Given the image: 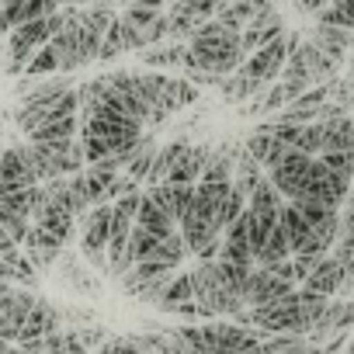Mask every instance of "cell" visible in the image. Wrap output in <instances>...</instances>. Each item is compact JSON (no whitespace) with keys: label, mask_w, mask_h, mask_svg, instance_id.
<instances>
[{"label":"cell","mask_w":354,"mask_h":354,"mask_svg":"<svg viewBox=\"0 0 354 354\" xmlns=\"http://www.w3.org/2000/svg\"><path fill=\"white\" fill-rule=\"evenodd\" d=\"M97 354H142V351L136 347V340H111V344H104Z\"/></svg>","instance_id":"cell-25"},{"label":"cell","mask_w":354,"mask_h":354,"mask_svg":"<svg viewBox=\"0 0 354 354\" xmlns=\"http://www.w3.org/2000/svg\"><path fill=\"white\" fill-rule=\"evenodd\" d=\"M195 299V278L192 274H177L170 285H167V292H163V302H160V309H167V313H174L181 302H192Z\"/></svg>","instance_id":"cell-19"},{"label":"cell","mask_w":354,"mask_h":354,"mask_svg":"<svg viewBox=\"0 0 354 354\" xmlns=\"http://www.w3.org/2000/svg\"><path fill=\"white\" fill-rule=\"evenodd\" d=\"M142 63L146 66H167V70H174V66H185L188 63V42H177V46H167V49H149L146 56H142Z\"/></svg>","instance_id":"cell-21"},{"label":"cell","mask_w":354,"mask_h":354,"mask_svg":"<svg viewBox=\"0 0 354 354\" xmlns=\"http://www.w3.org/2000/svg\"><path fill=\"white\" fill-rule=\"evenodd\" d=\"M111 219H115V205H111V202L94 205V209L84 216V240H80V250L87 254V261L97 264V268H104V271H111V261H108Z\"/></svg>","instance_id":"cell-4"},{"label":"cell","mask_w":354,"mask_h":354,"mask_svg":"<svg viewBox=\"0 0 354 354\" xmlns=\"http://www.w3.org/2000/svg\"><path fill=\"white\" fill-rule=\"evenodd\" d=\"M177 226H181V219L188 216V209L195 205V195H198V185H174V181H163V185H149L146 192Z\"/></svg>","instance_id":"cell-8"},{"label":"cell","mask_w":354,"mask_h":354,"mask_svg":"<svg viewBox=\"0 0 354 354\" xmlns=\"http://www.w3.org/2000/svg\"><path fill=\"white\" fill-rule=\"evenodd\" d=\"M302 46V39L292 32H285L281 39H274V42H268L264 49H257V53H250L247 56V63L236 70V73H243V77H250V80H257V84H271V80H278L281 73H285V63H288V56L295 53Z\"/></svg>","instance_id":"cell-3"},{"label":"cell","mask_w":354,"mask_h":354,"mask_svg":"<svg viewBox=\"0 0 354 354\" xmlns=\"http://www.w3.org/2000/svg\"><path fill=\"white\" fill-rule=\"evenodd\" d=\"M195 354H261L264 333L243 323H202V326H177L174 330Z\"/></svg>","instance_id":"cell-2"},{"label":"cell","mask_w":354,"mask_h":354,"mask_svg":"<svg viewBox=\"0 0 354 354\" xmlns=\"http://www.w3.org/2000/svg\"><path fill=\"white\" fill-rule=\"evenodd\" d=\"M136 226H146V230H153L156 236H170L174 230H177V223L149 198V195H142V209H139V219H136Z\"/></svg>","instance_id":"cell-15"},{"label":"cell","mask_w":354,"mask_h":354,"mask_svg":"<svg viewBox=\"0 0 354 354\" xmlns=\"http://www.w3.org/2000/svg\"><path fill=\"white\" fill-rule=\"evenodd\" d=\"M295 149H299V153H309V156H323V122H309V125H302Z\"/></svg>","instance_id":"cell-23"},{"label":"cell","mask_w":354,"mask_h":354,"mask_svg":"<svg viewBox=\"0 0 354 354\" xmlns=\"http://www.w3.org/2000/svg\"><path fill=\"white\" fill-rule=\"evenodd\" d=\"M35 185H39V174H35L28 146L11 142L4 149V163H0V192H18V188H35Z\"/></svg>","instance_id":"cell-7"},{"label":"cell","mask_w":354,"mask_h":354,"mask_svg":"<svg viewBox=\"0 0 354 354\" xmlns=\"http://www.w3.org/2000/svg\"><path fill=\"white\" fill-rule=\"evenodd\" d=\"M247 153H250V156H254L264 170H271V167H278V163H281V160L292 153V146L278 139L274 125H264V129H257V132L247 139Z\"/></svg>","instance_id":"cell-10"},{"label":"cell","mask_w":354,"mask_h":354,"mask_svg":"<svg viewBox=\"0 0 354 354\" xmlns=\"http://www.w3.org/2000/svg\"><path fill=\"white\" fill-rule=\"evenodd\" d=\"M63 4H66V0H25V8H21L11 21H4V28H8V32H15V28H18V25H25V21L49 18V15H56Z\"/></svg>","instance_id":"cell-18"},{"label":"cell","mask_w":354,"mask_h":354,"mask_svg":"<svg viewBox=\"0 0 354 354\" xmlns=\"http://www.w3.org/2000/svg\"><path fill=\"white\" fill-rule=\"evenodd\" d=\"M309 42H316L330 59H344V53H347V46H354L351 42V28H333V25H316L313 28V35H309Z\"/></svg>","instance_id":"cell-13"},{"label":"cell","mask_w":354,"mask_h":354,"mask_svg":"<svg viewBox=\"0 0 354 354\" xmlns=\"http://www.w3.org/2000/svg\"><path fill=\"white\" fill-rule=\"evenodd\" d=\"M4 354H25V351H21V347H11V344H8V347H4Z\"/></svg>","instance_id":"cell-29"},{"label":"cell","mask_w":354,"mask_h":354,"mask_svg":"<svg viewBox=\"0 0 354 354\" xmlns=\"http://www.w3.org/2000/svg\"><path fill=\"white\" fill-rule=\"evenodd\" d=\"M295 8H299L302 15H319V11L330 8V0H295Z\"/></svg>","instance_id":"cell-26"},{"label":"cell","mask_w":354,"mask_h":354,"mask_svg":"<svg viewBox=\"0 0 354 354\" xmlns=\"http://www.w3.org/2000/svg\"><path fill=\"white\" fill-rule=\"evenodd\" d=\"M49 73H63V70H59V53H56L53 46H42V49L32 56V63L25 66V80L49 77Z\"/></svg>","instance_id":"cell-22"},{"label":"cell","mask_w":354,"mask_h":354,"mask_svg":"<svg viewBox=\"0 0 354 354\" xmlns=\"http://www.w3.org/2000/svg\"><path fill=\"white\" fill-rule=\"evenodd\" d=\"M313 163H316V156H309V153H299V149H292L278 167H271L268 170V177L274 181V188L292 202V198H299L302 192H306V181H309V170H313Z\"/></svg>","instance_id":"cell-6"},{"label":"cell","mask_w":354,"mask_h":354,"mask_svg":"<svg viewBox=\"0 0 354 354\" xmlns=\"http://www.w3.org/2000/svg\"><path fill=\"white\" fill-rule=\"evenodd\" d=\"M281 35H285V21H281L278 8L261 11V15L243 28V49H247V56H250V53L264 49L268 42H274V39H281Z\"/></svg>","instance_id":"cell-11"},{"label":"cell","mask_w":354,"mask_h":354,"mask_svg":"<svg viewBox=\"0 0 354 354\" xmlns=\"http://www.w3.org/2000/svg\"><path fill=\"white\" fill-rule=\"evenodd\" d=\"M292 292H295V281L278 278V274L268 271V268H254L250 285H247V306H250V309H254V306H268V302H278V299H285V295H292Z\"/></svg>","instance_id":"cell-9"},{"label":"cell","mask_w":354,"mask_h":354,"mask_svg":"<svg viewBox=\"0 0 354 354\" xmlns=\"http://www.w3.org/2000/svg\"><path fill=\"white\" fill-rule=\"evenodd\" d=\"M292 354H330L326 347H316V344H306V347H299V351H292Z\"/></svg>","instance_id":"cell-28"},{"label":"cell","mask_w":354,"mask_h":354,"mask_svg":"<svg viewBox=\"0 0 354 354\" xmlns=\"http://www.w3.org/2000/svg\"><path fill=\"white\" fill-rule=\"evenodd\" d=\"M156 142H149V139H142V146L129 156V177H136V181H149V174H153V163H156Z\"/></svg>","instance_id":"cell-20"},{"label":"cell","mask_w":354,"mask_h":354,"mask_svg":"<svg viewBox=\"0 0 354 354\" xmlns=\"http://www.w3.org/2000/svg\"><path fill=\"white\" fill-rule=\"evenodd\" d=\"M344 281H347V264L344 261H337V257H323L319 264H316V271L302 281V288H309V292H319V295H337V292H344Z\"/></svg>","instance_id":"cell-12"},{"label":"cell","mask_w":354,"mask_h":354,"mask_svg":"<svg viewBox=\"0 0 354 354\" xmlns=\"http://www.w3.org/2000/svg\"><path fill=\"white\" fill-rule=\"evenodd\" d=\"M288 257H292V240H288L285 226L278 223V230L271 233L268 247L257 254V268H274V264H281V261H288Z\"/></svg>","instance_id":"cell-17"},{"label":"cell","mask_w":354,"mask_h":354,"mask_svg":"<svg viewBox=\"0 0 354 354\" xmlns=\"http://www.w3.org/2000/svg\"><path fill=\"white\" fill-rule=\"evenodd\" d=\"M226 0H174L167 8V18H170V39H195L198 28L205 21H212L219 15V8Z\"/></svg>","instance_id":"cell-5"},{"label":"cell","mask_w":354,"mask_h":354,"mask_svg":"<svg viewBox=\"0 0 354 354\" xmlns=\"http://www.w3.org/2000/svg\"><path fill=\"white\" fill-rule=\"evenodd\" d=\"M49 333H56V313L39 299V302L32 306V313H28L21 333H18V344H21V340H35V337H49Z\"/></svg>","instance_id":"cell-14"},{"label":"cell","mask_w":354,"mask_h":354,"mask_svg":"<svg viewBox=\"0 0 354 354\" xmlns=\"http://www.w3.org/2000/svg\"><path fill=\"white\" fill-rule=\"evenodd\" d=\"M118 53H125V35H122V25H118V18H115V25L108 28V35H104V46H101V56L97 59H115Z\"/></svg>","instance_id":"cell-24"},{"label":"cell","mask_w":354,"mask_h":354,"mask_svg":"<svg viewBox=\"0 0 354 354\" xmlns=\"http://www.w3.org/2000/svg\"><path fill=\"white\" fill-rule=\"evenodd\" d=\"M344 299H354V264L347 268V281H344V292H340Z\"/></svg>","instance_id":"cell-27"},{"label":"cell","mask_w":354,"mask_h":354,"mask_svg":"<svg viewBox=\"0 0 354 354\" xmlns=\"http://www.w3.org/2000/svg\"><path fill=\"white\" fill-rule=\"evenodd\" d=\"M188 149H192L188 142H170V146H163V149L156 153V163H153V174H149V185H163L167 177H170V170L181 163V156H185Z\"/></svg>","instance_id":"cell-16"},{"label":"cell","mask_w":354,"mask_h":354,"mask_svg":"<svg viewBox=\"0 0 354 354\" xmlns=\"http://www.w3.org/2000/svg\"><path fill=\"white\" fill-rule=\"evenodd\" d=\"M243 63H247L243 32L226 28L219 18H212V21H205V25L198 28V35L188 42V63H185V70L226 77V73H236Z\"/></svg>","instance_id":"cell-1"}]
</instances>
